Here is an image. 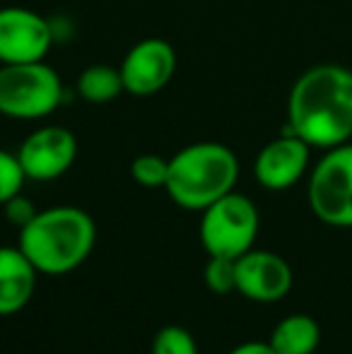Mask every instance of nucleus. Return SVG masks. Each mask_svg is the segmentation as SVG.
<instances>
[{
  "label": "nucleus",
  "instance_id": "nucleus-1",
  "mask_svg": "<svg viewBox=\"0 0 352 354\" xmlns=\"http://www.w3.org/2000/svg\"><path fill=\"white\" fill-rule=\"evenodd\" d=\"M287 133L311 149H331L352 140V71L319 63L295 80L287 97Z\"/></svg>",
  "mask_w": 352,
  "mask_h": 354
},
{
  "label": "nucleus",
  "instance_id": "nucleus-2",
  "mask_svg": "<svg viewBox=\"0 0 352 354\" xmlns=\"http://www.w3.org/2000/svg\"><path fill=\"white\" fill-rule=\"evenodd\" d=\"M97 243L92 214L75 205L39 210L27 227L19 229V251L39 275H68L89 258Z\"/></svg>",
  "mask_w": 352,
  "mask_h": 354
},
{
  "label": "nucleus",
  "instance_id": "nucleus-3",
  "mask_svg": "<svg viewBox=\"0 0 352 354\" xmlns=\"http://www.w3.org/2000/svg\"><path fill=\"white\" fill-rule=\"evenodd\" d=\"M239 181V159L222 142L201 140L178 149L169 159L167 196L181 210L203 212L207 205L234 191Z\"/></svg>",
  "mask_w": 352,
  "mask_h": 354
},
{
  "label": "nucleus",
  "instance_id": "nucleus-4",
  "mask_svg": "<svg viewBox=\"0 0 352 354\" xmlns=\"http://www.w3.org/2000/svg\"><path fill=\"white\" fill-rule=\"evenodd\" d=\"M63 80L46 61L0 66V116L39 121L63 104Z\"/></svg>",
  "mask_w": 352,
  "mask_h": 354
},
{
  "label": "nucleus",
  "instance_id": "nucleus-5",
  "mask_svg": "<svg viewBox=\"0 0 352 354\" xmlns=\"http://www.w3.org/2000/svg\"><path fill=\"white\" fill-rule=\"evenodd\" d=\"M261 214L256 203L244 193H227L201 212L198 239L207 256L237 261L251 251L259 236Z\"/></svg>",
  "mask_w": 352,
  "mask_h": 354
},
{
  "label": "nucleus",
  "instance_id": "nucleus-6",
  "mask_svg": "<svg viewBox=\"0 0 352 354\" xmlns=\"http://www.w3.org/2000/svg\"><path fill=\"white\" fill-rule=\"evenodd\" d=\"M306 201L324 224L352 229V142L326 149L309 174Z\"/></svg>",
  "mask_w": 352,
  "mask_h": 354
},
{
  "label": "nucleus",
  "instance_id": "nucleus-7",
  "mask_svg": "<svg viewBox=\"0 0 352 354\" xmlns=\"http://www.w3.org/2000/svg\"><path fill=\"white\" fill-rule=\"evenodd\" d=\"M53 27L41 12L22 5L0 8V66L46 61Z\"/></svg>",
  "mask_w": 352,
  "mask_h": 354
},
{
  "label": "nucleus",
  "instance_id": "nucleus-8",
  "mask_svg": "<svg viewBox=\"0 0 352 354\" xmlns=\"http://www.w3.org/2000/svg\"><path fill=\"white\" fill-rule=\"evenodd\" d=\"M15 154L27 181H56L75 164L77 138L66 126H41L24 138Z\"/></svg>",
  "mask_w": 352,
  "mask_h": 354
},
{
  "label": "nucleus",
  "instance_id": "nucleus-9",
  "mask_svg": "<svg viewBox=\"0 0 352 354\" xmlns=\"http://www.w3.org/2000/svg\"><path fill=\"white\" fill-rule=\"evenodd\" d=\"M176 63V51L167 39H140L128 48L121 66H118L126 94L152 97V94L162 92L174 80Z\"/></svg>",
  "mask_w": 352,
  "mask_h": 354
},
{
  "label": "nucleus",
  "instance_id": "nucleus-10",
  "mask_svg": "<svg viewBox=\"0 0 352 354\" xmlns=\"http://www.w3.org/2000/svg\"><path fill=\"white\" fill-rule=\"evenodd\" d=\"M295 282L290 263L272 251L251 248L237 258V292L256 304H272L287 297Z\"/></svg>",
  "mask_w": 352,
  "mask_h": 354
},
{
  "label": "nucleus",
  "instance_id": "nucleus-11",
  "mask_svg": "<svg viewBox=\"0 0 352 354\" xmlns=\"http://www.w3.org/2000/svg\"><path fill=\"white\" fill-rule=\"evenodd\" d=\"M311 147L295 133H282L256 154L254 176L266 191H287L309 171Z\"/></svg>",
  "mask_w": 352,
  "mask_h": 354
},
{
  "label": "nucleus",
  "instance_id": "nucleus-12",
  "mask_svg": "<svg viewBox=\"0 0 352 354\" xmlns=\"http://www.w3.org/2000/svg\"><path fill=\"white\" fill-rule=\"evenodd\" d=\"M37 277V268L19 246H0V316H12L32 301Z\"/></svg>",
  "mask_w": 352,
  "mask_h": 354
},
{
  "label": "nucleus",
  "instance_id": "nucleus-13",
  "mask_svg": "<svg viewBox=\"0 0 352 354\" xmlns=\"http://www.w3.org/2000/svg\"><path fill=\"white\" fill-rule=\"evenodd\" d=\"M275 354H316L321 342V328L316 318L306 313L285 316L268 337Z\"/></svg>",
  "mask_w": 352,
  "mask_h": 354
},
{
  "label": "nucleus",
  "instance_id": "nucleus-14",
  "mask_svg": "<svg viewBox=\"0 0 352 354\" xmlns=\"http://www.w3.org/2000/svg\"><path fill=\"white\" fill-rule=\"evenodd\" d=\"M77 94H80L82 102L87 104H111L126 92L123 87V77L121 71L113 66H106V63H94V66H87L85 71L77 77Z\"/></svg>",
  "mask_w": 352,
  "mask_h": 354
},
{
  "label": "nucleus",
  "instance_id": "nucleus-15",
  "mask_svg": "<svg viewBox=\"0 0 352 354\" xmlns=\"http://www.w3.org/2000/svg\"><path fill=\"white\" fill-rule=\"evenodd\" d=\"M131 176L142 188H165L169 176V159L162 154H138L131 162Z\"/></svg>",
  "mask_w": 352,
  "mask_h": 354
},
{
  "label": "nucleus",
  "instance_id": "nucleus-16",
  "mask_svg": "<svg viewBox=\"0 0 352 354\" xmlns=\"http://www.w3.org/2000/svg\"><path fill=\"white\" fill-rule=\"evenodd\" d=\"M150 354H201L191 330L183 326H165L152 337Z\"/></svg>",
  "mask_w": 352,
  "mask_h": 354
},
{
  "label": "nucleus",
  "instance_id": "nucleus-17",
  "mask_svg": "<svg viewBox=\"0 0 352 354\" xmlns=\"http://www.w3.org/2000/svg\"><path fill=\"white\" fill-rule=\"evenodd\" d=\"M203 282L215 294L237 292V261L222 256H207V263L203 268Z\"/></svg>",
  "mask_w": 352,
  "mask_h": 354
},
{
  "label": "nucleus",
  "instance_id": "nucleus-18",
  "mask_svg": "<svg viewBox=\"0 0 352 354\" xmlns=\"http://www.w3.org/2000/svg\"><path fill=\"white\" fill-rule=\"evenodd\" d=\"M24 181H27V176L19 167L17 154L0 147V205L17 193H22Z\"/></svg>",
  "mask_w": 352,
  "mask_h": 354
},
{
  "label": "nucleus",
  "instance_id": "nucleus-19",
  "mask_svg": "<svg viewBox=\"0 0 352 354\" xmlns=\"http://www.w3.org/2000/svg\"><path fill=\"white\" fill-rule=\"evenodd\" d=\"M3 212H5V219H8V222L19 232V229L27 227V224L32 222L34 214H37L39 210H37V205L24 196V193H17V196H12L8 203H3Z\"/></svg>",
  "mask_w": 352,
  "mask_h": 354
},
{
  "label": "nucleus",
  "instance_id": "nucleus-20",
  "mask_svg": "<svg viewBox=\"0 0 352 354\" xmlns=\"http://www.w3.org/2000/svg\"><path fill=\"white\" fill-rule=\"evenodd\" d=\"M227 354H275V350L270 347V342L263 340H246L241 345H237L234 350H230Z\"/></svg>",
  "mask_w": 352,
  "mask_h": 354
}]
</instances>
